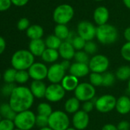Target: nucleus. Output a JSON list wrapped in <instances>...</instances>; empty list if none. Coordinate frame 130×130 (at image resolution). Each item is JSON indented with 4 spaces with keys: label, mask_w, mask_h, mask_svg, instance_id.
I'll list each match as a JSON object with an SVG mask.
<instances>
[{
    "label": "nucleus",
    "mask_w": 130,
    "mask_h": 130,
    "mask_svg": "<svg viewBox=\"0 0 130 130\" xmlns=\"http://www.w3.org/2000/svg\"><path fill=\"white\" fill-rule=\"evenodd\" d=\"M34 98L30 88L25 86H18L15 87L11 94L8 104L16 113H20L28 110L31 107Z\"/></svg>",
    "instance_id": "nucleus-1"
},
{
    "label": "nucleus",
    "mask_w": 130,
    "mask_h": 130,
    "mask_svg": "<svg viewBox=\"0 0 130 130\" xmlns=\"http://www.w3.org/2000/svg\"><path fill=\"white\" fill-rule=\"evenodd\" d=\"M34 62V56L27 50H19L15 52L11 59L12 68L19 70H27Z\"/></svg>",
    "instance_id": "nucleus-2"
},
{
    "label": "nucleus",
    "mask_w": 130,
    "mask_h": 130,
    "mask_svg": "<svg viewBox=\"0 0 130 130\" xmlns=\"http://www.w3.org/2000/svg\"><path fill=\"white\" fill-rule=\"evenodd\" d=\"M96 37L101 44L110 45L114 43L118 40L119 32L115 26L105 24L97 27Z\"/></svg>",
    "instance_id": "nucleus-3"
},
{
    "label": "nucleus",
    "mask_w": 130,
    "mask_h": 130,
    "mask_svg": "<svg viewBox=\"0 0 130 130\" xmlns=\"http://www.w3.org/2000/svg\"><path fill=\"white\" fill-rule=\"evenodd\" d=\"M74 16V9L69 4H61L53 11V20L57 24H67Z\"/></svg>",
    "instance_id": "nucleus-4"
},
{
    "label": "nucleus",
    "mask_w": 130,
    "mask_h": 130,
    "mask_svg": "<svg viewBox=\"0 0 130 130\" xmlns=\"http://www.w3.org/2000/svg\"><path fill=\"white\" fill-rule=\"evenodd\" d=\"M69 126L70 120L66 112L53 111L48 117V126L53 130H66Z\"/></svg>",
    "instance_id": "nucleus-5"
},
{
    "label": "nucleus",
    "mask_w": 130,
    "mask_h": 130,
    "mask_svg": "<svg viewBox=\"0 0 130 130\" xmlns=\"http://www.w3.org/2000/svg\"><path fill=\"white\" fill-rule=\"evenodd\" d=\"M36 116L30 110L17 113L14 123L16 128L21 130H31L35 126Z\"/></svg>",
    "instance_id": "nucleus-6"
},
{
    "label": "nucleus",
    "mask_w": 130,
    "mask_h": 130,
    "mask_svg": "<svg viewBox=\"0 0 130 130\" xmlns=\"http://www.w3.org/2000/svg\"><path fill=\"white\" fill-rule=\"evenodd\" d=\"M96 109L103 113H107L116 108V98L111 94H105L98 98H93Z\"/></svg>",
    "instance_id": "nucleus-7"
},
{
    "label": "nucleus",
    "mask_w": 130,
    "mask_h": 130,
    "mask_svg": "<svg viewBox=\"0 0 130 130\" xmlns=\"http://www.w3.org/2000/svg\"><path fill=\"white\" fill-rule=\"evenodd\" d=\"M88 66L92 72L103 74L107 71L110 66V60L106 56L97 54L90 59Z\"/></svg>",
    "instance_id": "nucleus-8"
},
{
    "label": "nucleus",
    "mask_w": 130,
    "mask_h": 130,
    "mask_svg": "<svg viewBox=\"0 0 130 130\" xmlns=\"http://www.w3.org/2000/svg\"><path fill=\"white\" fill-rule=\"evenodd\" d=\"M75 98L80 102L91 101L94 98L96 94V89L90 83L83 82L78 85L74 91Z\"/></svg>",
    "instance_id": "nucleus-9"
},
{
    "label": "nucleus",
    "mask_w": 130,
    "mask_h": 130,
    "mask_svg": "<svg viewBox=\"0 0 130 130\" xmlns=\"http://www.w3.org/2000/svg\"><path fill=\"white\" fill-rule=\"evenodd\" d=\"M77 32L78 36L81 37L86 41H90L96 37L97 27L90 21H82L77 24Z\"/></svg>",
    "instance_id": "nucleus-10"
},
{
    "label": "nucleus",
    "mask_w": 130,
    "mask_h": 130,
    "mask_svg": "<svg viewBox=\"0 0 130 130\" xmlns=\"http://www.w3.org/2000/svg\"><path fill=\"white\" fill-rule=\"evenodd\" d=\"M65 93L61 84H51L47 87L44 98L50 102H58L64 98Z\"/></svg>",
    "instance_id": "nucleus-11"
},
{
    "label": "nucleus",
    "mask_w": 130,
    "mask_h": 130,
    "mask_svg": "<svg viewBox=\"0 0 130 130\" xmlns=\"http://www.w3.org/2000/svg\"><path fill=\"white\" fill-rule=\"evenodd\" d=\"M66 75V70L61 63H54L48 68V79L51 84H60Z\"/></svg>",
    "instance_id": "nucleus-12"
},
{
    "label": "nucleus",
    "mask_w": 130,
    "mask_h": 130,
    "mask_svg": "<svg viewBox=\"0 0 130 130\" xmlns=\"http://www.w3.org/2000/svg\"><path fill=\"white\" fill-rule=\"evenodd\" d=\"M28 70L30 78L33 80L42 81L48 76V68L41 62H34Z\"/></svg>",
    "instance_id": "nucleus-13"
},
{
    "label": "nucleus",
    "mask_w": 130,
    "mask_h": 130,
    "mask_svg": "<svg viewBox=\"0 0 130 130\" xmlns=\"http://www.w3.org/2000/svg\"><path fill=\"white\" fill-rule=\"evenodd\" d=\"M72 122L74 127L76 129L84 130L88 126L90 117L87 113L84 110H78L74 114Z\"/></svg>",
    "instance_id": "nucleus-14"
},
{
    "label": "nucleus",
    "mask_w": 130,
    "mask_h": 130,
    "mask_svg": "<svg viewBox=\"0 0 130 130\" xmlns=\"http://www.w3.org/2000/svg\"><path fill=\"white\" fill-rule=\"evenodd\" d=\"M93 21L98 25L107 24L110 18V11L105 6H99L93 11Z\"/></svg>",
    "instance_id": "nucleus-15"
},
{
    "label": "nucleus",
    "mask_w": 130,
    "mask_h": 130,
    "mask_svg": "<svg viewBox=\"0 0 130 130\" xmlns=\"http://www.w3.org/2000/svg\"><path fill=\"white\" fill-rule=\"evenodd\" d=\"M90 71V70L88 64L80 63V62H75L74 63H72L69 69L70 75H72L78 78L85 77L87 75L89 74Z\"/></svg>",
    "instance_id": "nucleus-16"
},
{
    "label": "nucleus",
    "mask_w": 130,
    "mask_h": 130,
    "mask_svg": "<svg viewBox=\"0 0 130 130\" xmlns=\"http://www.w3.org/2000/svg\"><path fill=\"white\" fill-rule=\"evenodd\" d=\"M59 55L63 59L70 60L74 58L76 50L74 48L71 43L67 41H63L61 46L58 49Z\"/></svg>",
    "instance_id": "nucleus-17"
},
{
    "label": "nucleus",
    "mask_w": 130,
    "mask_h": 130,
    "mask_svg": "<svg viewBox=\"0 0 130 130\" xmlns=\"http://www.w3.org/2000/svg\"><path fill=\"white\" fill-rule=\"evenodd\" d=\"M46 48L45 42L42 39L31 40L28 45V50L34 56H41Z\"/></svg>",
    "instance_id": "nucleus-18"
},
{
    "label": "nucleus",
    "mask_w": 130,
    "mask_h": 130,
    "mask_svg": "<svg viewBox=\"0 0 130 130\" xmlns=\"http://www.w3.org/2000/svg\"><path fill=\"white\" fill-rule=\"evenodd\" d=\"M47 86L42 81L33 80L30 85V90L34 98H42L45 97Z\"/></svg>",
    "instance_id": "nucleus-19"
},
{
    "label": "nucleus",
    "mask_w": 130,
    "mask_h": 130,
    "mask_svg": "<svg viewBox=\"0 0 130 130\" xmlns=\"http://www.w3.org/2000/svg\"><path fill=\"white\" fill-rule=\"evenodd\" d=\"M116 109L122 115L128 114L130 112V98L127 96H121L116 101Z\"/></svg>",
    "instance_id": "nucleus-20"
},
{
    "label": "nucleus",
    "mask_w": 130,
    "mask_h": 130,
    "mask_svg": "<svg viewBox=\"0 0 130 130\" xmlns=\"http://www.w3.org/2000/svg\"><path fill=\"white\" fill-rule=\"evenodd\" d=\"M78 85H79L78 78H77L72 75H65V77L63 78V80L61 82V85L66 91H75V89L77 88Z\"/></svg>",
    "instance_id": "nucleus-21"
},
{
    "label": "nucleus",
    "mask_w": 130,
    "mask_h": 130,
    "mask_svg": "<svg viewBox=\"0 0 130 130\" xmlns=\"http://www.w3.org/2000/svg\"><path fill=\"white\" fill-rule=\"evenodd\" d=\"M26 35L31 40L41 39L44 36V29L38 24H32L26 30Z\"/></svg>",
    "instance_id": "nucleus-22"
},
{
    "label": "nucleus",
    "mask_w": 130,
    "mask_h": 130,
    "mask_svg": "<svg viewBox=\"0 0 130 130\" xmlns=\"http://www.w3.org/2000/svg\"><path fill=\"white\" fill-rule=\"evenodd\" d=\"M59 52L57 50L49 49L46 48L43 54L41 55V59L44 62L48 63H54L59 58Z\"/></svg>",
    "instance_id": "nucleus-23"
},
{
    "label": "nucleus",
    "mask_w": 130,
    "mask_h": 130,
    "mask_svg": "<svg viewBox=\"0 0 130 130\" xmlns=\"http://www.w3.org/2000/svg\"><path fill=\"white\" fill-rule=\"evenodd\" d=\"M80 101L74 97V98H69L64 104V110L65 112L67 113H75L76 112H77L78 110H80Z\"/></svg>",
    "instance_id": "nucleus-24"
},
{
    "label": "nucleus",
    "mask_w": 130,
    "mask_h": 130,
    "mask_svg": "<svg viewBox=\"0 0 130 130\" xmlns=\"http://www.w3.org/2000/svg\"><path fill=\"white\" fill-rule=\"evenodd\" d=\"M0 114L4 119L14 120L17 113L11 108L9 104H2L0 106Z\"/></svg>",
    "instance_id": "nucleus-25"
},
{
    "label": "nucleus",
    "mask_w": 130,
    "mask_h": 130,
    "mask_svg": "<svg viewBox=\"0 0 130 130\" xmlns=\"http://www.w3.org/2000/svg\"><path fill=\"white\" fill-rule=\"evenodd\" d=\"M54 35H56L61 40H67L70 33L67 24H57L54 27Z\"/></svg>",
    "instance_id": "nucleus-26"
},
{
    "label": "nucleus",
    "mask_w": 130,
    "mask_h": 130,
    "mask_svg": "<svg viewBox=\"0 0 130 130\" xmlns=\"http://www.w3.org/2000/svg\"><path fill=\"white\" fill-rule=\"evenodd\" d=\"M44 42H45V45H46L47 48L58 50L63 40H61L60 38H58L56 35L51 34L46 37V39L44 40Z\"/></svg>",
    "instance_id": "nucleus-27"
},
{
    "label": "nucleus",
    "mask_w": 130,
    "mask_h": 130,
    "mask_svg": "<svg viewBox=\"0 0 130 130\" xmlns=\"http://www.w3.org/2000/svg\"><path fill=\"white\" fill-rule=\"evenodd\" d=\"M116 77L120 81H127L130 79V66H122L116 72Z\"/></svg>",
    "instance_id": "nucleus-28"
},
{
    "label": "nucleus",
    "mask_w": 130,
    "mask_h": 130,
    "mask_svg": "<svg viewBox=\"0 0 130 130\" xmlns=\"http://www.w3.org/2000/svg\"><path fill=\"white\" fill-rule=\"evenodd\" d=\"M37 111L39 115H43L45 117H50V115L53 113L52 108L51 105L48 103H41L38 104L37 107Z\"/></svg>",
    "instance_id": "nucleus-29"
},
{
    "label": "nucleus",
    "mask_w": 130,
    "mask_h": 130,
    "mask_svg": "<svg viewBox=\"0 0 130 130\" xmlns=\"http://www.w3.org/2000/svg\"><path fill=\"white\" fill-rule=\"evenodd\" d=\"M17 70L14 68H9L6 69L3 74V79L5 83H14L15 82V76H16Z\"/></svg>",
    "instance_id": "nucleus-30"
},
{
    "label": "nucleus",
    "mask_w": 130,
    "mask_h": 130,
    "mask_svg": "<svg viewBox=\"0 0 130 130\" xmlns=\"http://www.w3.org/2000/svg\"><path fill=\"white\" fill-rule=\"evenodd\" d=\"M116 75H114L112 72H106L104 73H103V86L105 87H110L112 86L115 82H116Z\"/></svg>",
    "instance_id": "nucleus-31"
},
{
    "label": "nucleus",
    "mask_w": 130,
    "mask_h": 130,
    "mask_svg": "<svg viewBox=\"0 0 130 130\" xmlns=\"http://www.w3.org/2000/svg\"><path fill=\"white\" fill-rule=\"evenodd\" d=\"M90 83L94 86V87H98L103 85V74L100 73H96V72H92L90 75Z\"/></svg>",
    "instance_id": "nucleus-32"
},
{
    "label": "nucleus",
    "mask_w": 130,
    "mask_h": 130,
    "mask_svg": "<svg viewBox=\"0 0 130 130\" xmlns=\"http://www.w3.org/2000/svg\"><path fill=\"white\" fill-rule=\"evenodd\" d=\"M86 42L87 41L84 39H83L81 37H80V36H78L77 34L74 37V39L72 40V41L70 43L73 45V46L75 49V50L79 51V50H84V48L85 46Z\"/></svg>",
    "instance_id": "nucleus-33"
},
{
    "label": "nucleus",
    "mask_w": 130,
    "mask_h": 130,
    "mask_svg": "<svg viewBox=\"0 0 130 130\" xmlns=\"http://www.w3.org/2000/svg\"><path fill=\"white\" fill-rule=\"evenodd\" d=\"M74 59L77 62L88 64L90 59L89 58V55L84 50H79V51H76Z\"/></svg>",
    "instance_id": "nucleus-34"
},
{
    "label": "nucleus",
    "mask_w": 130,
    "mask_h": 130,
    "mask_svg": "<svg viewBox=\"0 0 130 130\" xmlns=\"http://www.w3.org/2000/svg\"><path fill=\"white\" fill-rule=\"evenodd\" d=\"M30 75L27 70H19L17 71L16 76H15V82L19 84H25L28 81Z\"/></svg>",
    "instance_id": "nucleus-35"
},
{
    "label": "nucleus",
    "mask_w": 130,
    "mask_h": 130,
    "mask_svg": "<svg viewBox=\"0 0 130 130\" xmlns=\"http://www.w3.org/2000/svg\"><path fill=\"white\" fill-rule=\"evenodd\" d=\"M97 45L95 42H93V40H90V41H87L85 46L84 48V50L88 54V55H93L95 54L97 51Z\"/></svg>",
    "instance_id": "nucleus-36"
},
{
    "label": "nucleus",
    "mask_w": 130,
    "mask_h": 130,
    "mask_svg": "<svg viewBox=\"0 0 130 130\" xmlns=\"http://www.w3.org/2000/svg\"><path fill=\"white\" fill-rule=\"evenodd\" d=\"M35 125L40 129L48 127V117L38 114V116H36Z\"/></svg>",
    "instance_id": "nucleus-37"
},
{
    "label": "nucleus",
    "mask_w": 130,
    "mask_h": 130,
    "mask_svg": "<svg viewBox=\"0 0 130 130\" xmlns=\"http://www.w3.org/2000/svg\"><path fill=\"white\" fill-rule=\"evenodd\" d=\"M15 123L13 120L3 119L0 122V130H14Z\"/></svg>",
    "instance_id": "nucleus-38"
},
{
    "label": "nucleus",
    "mask_w": 130,
    "mask_h": 130,
    "mask_svg": "<svg viewBox=\"0 0 130 130\" xmlns=\"http://www.w3.org/2000/svg\"><path fill=\"white\" fill-rule=\"evenodd\" d=\"M120 53L125 60L130 62V42H126L123 45L120 50Z\"/></svg>",
    "instance_id": "nucleus-39"
},
{
    "label": "nucleus",
    "mask_w": 130,
    "mask_h": 130,
    "mask_svg": "<svg viewBox=\"0 0 130 130\" xmlns=\"http://www.w3.org/2000/svg\"><path fill=\"white\" fill-rule=\"evenodd\" d=\"M15 87L16 86L14 85V83H11V84L6 83L5 85L2 86V88L1 89V92L4 96H9L10 97L11 94L12 93V91Z\"/></svg>",
    "instance_id": "nucleus-40"
},
{
    "label": "nucleus",
    "mask_w": 130,
    "mask_h": 130,
    "mask_svg": "<svg viewBox=\"0 0 130 130\" xmlns=\"http://www.w3.org/2000/svg\"><path fill=\"white\" fill-rule=\"evenodd\" d=\"M30 27V21L27 18H21L17 23V28L19 30H26Z\"/></svg>",
    "instance_id": "nucleus-41"
},
{
    "label": "nucleus",
    "mask_w": 130,
    "mask_h": 130,
    "mask_svg": "<svg viewBox=\"0 0 130 130\" xmlns=\"http://www.w3.org/2000/svg\"><path fill=\"white\" fill-rule=\"evenodd\" d=\"M94 107H95V103L93 102V100L88 101H85L84 103V104H83V107H82L83 110H84V112L88 113H90V112H91L93 110Z\"/></svg>",
    "instance_id": "nucleus-42"
},
{
    "label": "nucleus",
    "mask_w": 130,
    "mask_h": 130,
    "mask_svg": "<svg viewBox=\"0 0 130 130\" xmlns=\"http://www.w3.org/2000/svg\"><path fill=\"white\" fill-rule=\"evenodd\" d=\"M11 5V0H0V11H5L8 10Z\"/></svg>",
    "instance_id": "nucleus-43"
},
{
    "label": "nucleus",
    "mask_w": 130,
    "mask_h": 130,
    "mask_svg": "<svg viewBox=\"0 0 130 130\" xmlns=\"http://www.w3.org/2000/svg\"><path fill=\"white\" fill-rule=\"evenodd\" d=\"M117 129L118 130H129V122H128L126 120H123V121L120 122L117 125Z\"/></svg>",
    "instance_id": "nucleus-44"
},
{
    "label": "nucleus",
    "mask_w": 130,
    "mask_h": 130,
    "mask_svg": "<svg viewBox=\"0 0 130 130\" xmlns=\"http://www.w3.org/2000/svg\"><path fill=\"white\" fill-rule=\"evenodd\" d=\"M29 0H11V4L17 6V7H22L25 6Z\"/></svg>",
    "instance_id": "nucleus-45"
},
{
    "label": "nucleus",
    "mask_w": 130,
    "mask_h": 130,
    "mask_svg": "<svg viewBox=\"0 0 130 130\" xmlns=\"http://www.w3.org/2000/svg\"><path fill=\"white\" fill-rule=\"evenodd\" d=\"M5 46H6V43L5 39L0 36V55L3 53V52L5 50Z\"/></svg>",
    "instance_id": "nucleus-46"
},
{
    "label": "nucleus",
    "mask_w": 130,
    "mask_h": 130,
    "mask_svg": "<svg viewBox=\"0 0 130 130\" xmlns=\"http://www.w3.org/2000/svg\"><path fill=\"white\" fill-rule=\"evenodd\" d=\"M61 65L62 66V67L67 71V70H69L71 64L70 62V60H66V59H64L61 62Z\"/></svg>",
    "instance_id": "nucleus-47"
},
{
    "label": "nucleus",
    "mask_w": 130,
    "mask_h": 130,
    "mask_svg": "<svg viewBox=\"0 0 130 130\" xmlns=\"http://www.w3.org/2000/svg\"><path fill=\"white\" fill-rule=\"evenodd\" d=\"M102 130H118V129H117L116 126H115L113 124L108 123V124H106L105 126H103Z\"/></svg>",
    "instance_id": "nucleus-48"
},
{
    "label": "nucleus",
    "mask_w": 130,
    "mask_h": 130,
    "mask_svg": "<svg viewBox=\"0 0 130 130\" xmlns=\"http://www.w3.org/2000/svg\"><path fill=\"white\" fill-rule=\"evenodd\" d=\"M124 37L127 42H130V27H128L124 30Z\"/></svg>",
    "instance_id": "nucleus-49"
},
{
    "label": "nucleus",
    "mask_w": 130,
    "mask_h": 130,
    "mask_svg": "<svg viewBox=\"0 0 130 130\" xmlns=\"http://www.w3.org/2000/svg\"><path fill=\"white\" fill-rule=\"evenodd\" d=\"M123 4L125 5V6L127 8L130 9V0H123Z\"/></svg>",
    "instance_id": "nucleus-50"
},
{
    "label": "nucleus",
    "mask_w": 130,
    "mask_h": 130,
    "mask_svg": "<svg viewBox=\"0 0 130 130\" xmlns=\"http://www.w3.org/2000/svg\"><path fill=\"white\" fill-rule=\"evenodd\" d=\"M40 130H53L52 129H51L49 126H48V127H44V128H41V129H40Z\"/></svg>",
    "instance_id": "nucleus-51"
},
{
    "label": "nucleus",
    "mask_w": 130,
    "mask_h": 130,
    "mask_svg": "<svg viewBox=\"0 0 130 130\" xmlns=\"http://www.w3.org/2000/svg\"><path fill=\"white\" fill-rule=\"evenodd\" d=\"M128 89H129V91H130V79L129 80V82H128Z\"/></svg>",
    "instance_id": "nucleus-52"
},
{
    "label": "nucleus",
    "mask_w": 130,
    "mask_h": 130,
    "mask_svg": "<svg viewBox=\"0 0 130 130\" xmlns=\"http://www.w3.org/2000/svg\"><path fill=\"white\" fill-rule=\"evenodd\" d=\"M66 130H77V129H76L75 128H70V127H69V128H67Z\"/></svg>",
    "instance_id": "nucleus-53"
},
{
    "label": "nucleus",
    "mask_w": 130,
    "mask_h": 130,
    "mask_svg": "<svg viewBox=\"0 0 130 130\" xmlns=\"http://www.w3.org/2000/svg\"><path fill=\"white\" fill-rule=\"evenodd\" d=\"M95 1H97V2H102V1H104V0H95Z\"/></svg>",
    "instance_id": "nucleus-54"
},
{
    "label": "nucleus",
    "mask_w": 130,
    "mask_h": 130,
    "mask_svg": "<svg viewBox=\"0 0 130 130\" xmlns=\"http://www.w3.org/2000/svg\"><path fill=\"white\" fill-rule=\"evenodd\" d=\"M1 120H2V116H1V114H0V122H1Z\"/></svg>",
    "instance_id": "nucleus-55"
},
{
    "label": "nucleus",
    "mask_w": 130,
    "mask_h": 130,
    "mask_svg": "<svg viewBox=\"0 0 130 130\" xmlns=\"http://www.w3.org/2000/svg\"><path fill=\"white\" fill-rule=\"evenodd\" d=\"M14 130H21V129H18V128H16V129H15Z\"/></svg>",
    "instance_id": "nucleus-56"
},
{
    "label": "nucleus",
    "mask_w": 130,
    "mask_h": 130,
    "mask_svg": "<svg viewBox=\"0 0 130 130\" xmlns=\"http://www.w3.org/2000/svg\"><path fill=\"white\" fill-rule=\"evenodd\" d=\"M1 76H2V75H1V73H0V79H1Z\"/></svg>",
    "instance_id": "nucleus-57"
}]
</instances>
